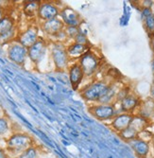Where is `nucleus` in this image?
<instances>
[{"label":"nucleus","instance_id":"9b49d317","mask_svg":"<svg viewBox=\"0 0 154 158\" xmlns=\"http://www.w3.org/2000/svg\"><path fill=\"white\" fill-rule=\"evenodd\" d=\"M42 30L43 31L49 35V36H57L59 33L64 31L65 28V24L62 20V18H54L49 21L42 22L41 24Z\"/></svg>","mask_w":154,"mask_h":158},{"label":"nucleus","instance_id":"f03ea898","mask_svg":"<svg viewBox=\"0 0 154 158\" xmlns=\"http://www.w3.org/2000/svg\"><path fill=\"white\" fill-rule=\"evenodd\" d=\"M17 36L14 19L10 15H5L0 21V42L7 43L16 40Z\"/></svg>","mask_w":154,"mask_h":158},{"label":"nucleus","instance_id":"c85d7f7f","mask_svg":"<svg viewBox=\"0 0 154 158\" xmlns=\"http://www.w3.org/2000/svg\"><path fill=\"white\" fill-rule=\"evenodd\" d=\"M5 9L3 8H0V21H1V19L5 16Z\"/></svg>","mask_w":154,"mask_h":158},{"label":"nucleus","instance_id":"f8f14e48","mask_svg":"<svg viewBox=\"0 0 154 158\" xmlns=\"http://www.w3.org/2000/svg\"><path fill=\"white\" fill-rule=\"evenodd\" d=\"M60 15L62 16L61 18L65 24V27H79L81 23L79 13L69 7L63 8L60 12Z\"/></svg>","mask_w":154,"mask_h":158},{"label":"nucleus","instance_id":"f3484780","mask_svg":"<svg viewBox=\"0 0 154 158\" xmlns=\"http://www.w3.org/2000/svg\"><path fill=\"white\" fill-rule=\"evenodd\" d=\"M83 78H84V73L79 63L73 64L69 66V80L74 90L79 88Z\"/></svg>","mask_w":154,"mask_h":158},{"label":"nucleus","instance_id":"aec40b11","mask_svg":"<svg viewBox=\"0 0 154 158\" xmlns=\"http://www.w3.org/2000/svg\"><path fill=\"white\" fill-rule=\"evenodd\" d=\"M41 3V1H26L23 7V11L25 15L27 17L37 16Z\"/></svg>","mask_w":154,"mask_h":158},{"label":"nucleus","instance_id":"6ab92c4d","mask_svg":"<svg viewBox=\"0 0 154 158\" xmlns=\"http://www.w3.org/2000/svg\"><path fill=\"white\" fill-rule=\"evenodd\" d=\"M150 120L141 117V116H138V114H133V118H132V120L131 122V127L132 129L140 134L142 133L146 130H148V128L150 126Z\"/></svg>","mask_w":154,"mask_h":158},{"label":"nucleus","instance_id":"bb28decb","mask_svg":"<svg viewBox=\"0 0 154 158\" xmlns=\"http://www.w3.org/2000/svg\"><path fill=\"white\" fill-rule=\"evenodd\" d=\"M138 4L140 5V9H152V6L154 5V1L151 0H144V1H139Z\"/></svg>","mask_w":154,"mask_h":158},{"label":"nucleus","instance_id":"a878e982","mask_svg":"<svg viewBox=\"0 0 154 158\" xmlns=\"http://www.w3.org/2000/svg\"><path fill=\"white\" fill-rule=\"evenodd\" d=\"M8 129H9L8 121L5 118H0V135L5 134L8 131Z\"/></svg>","mask_w":154,"mask_h":158},{"label":"nucleus","instance_id":"0eeeda50","mask_svg":"<svg viewBox=\"0 0 154 158\" xmlns=\"http://www.w3.org/2000/svg\"><path fill=\"white\" fill-rule=\"evenodd\" d=\"M47 43L45 39L39 38L35 44L27 49V57L34 64H39L43 60L44 56L47 52Z\"/></svg>","mask_w":154,"mask_h":158},{"label":"nucleus","instance_id":"7c9ffc66","mask_svg":"<svg viewBox=\"0 0 154 158\" xmlns=\"http://www.w3.org/2000/svg\"><path fill=\"white\" fill-rule=\"evenodd\" d=\"M0 158H6V154L2 149H0Z\"/></svg>","mask_w":154,"mask_h":158},{"label":"nucleus","instance_id":"dca6fc26","mask_svg":"<svg viewBox=\"0 0 154 158\" xmlns=\"http://www.w3.org/2000/svg\"><path fill=\"white\" fill-rule=\"evenodd\" d=\"M140 102H141V99H140V98L136 94L130 93L120 102V108L122 113L133 114V112L139 106Z\"/></svg>","mask_w":154,"mask_h":158},{"label":"nucleus","instance_id":"2eb2a0df","mask_svg":"<svg viewBox=\"0 0 154 158\" xmlns=\"http://www.w3.org/2000/svg\"><path fill=\"white\" fill-rule=\"evenodd\" d=\"M128 144L131 146V148L132 149V151L134 152L135 155L138 158H147L148 153H149V150H150V146L149 143L147 141H144L140 138H135L132 141H129Z\"/></svg>","mask_w":154,"mask_h":158},{"label":"nucleus","instance_id":"ddd939ff","mask_svg":"<svg viewBox=\"0 0 154 158\" xmlns=\"http://www.w3.org/2000/svg\"><path fill=\"white\" fill-rule=\"evenodd\" d=\"M132 118H133V114L121 113V114H117V116L113 119V121L111 123V126L115 131H116L119 134L130 127Z\"/></svg>","mask_w":154,"mask_h":158},{"label":"nucleus","instance_id":"cd10ccee","mask_svg":"<svg viewBox=\"0 0 154 158\" xmlns=\"http://www.w3.org/2000/svg\"><path fill=\"white\" fill-rule=\"evenodd\" d=\"M150 46H151V49L154 53V34L150 35Z\"/></svg>","mask_w":154,"mask_h":158},{"label":"nucleus","instance_id":"473e14b6","mask_svg":"<svg viewBox=\"0 0 154 158\" xmlns=\"http://www.w3.org/2000/svg\"><path fill=\"white\" fill-rule=\"evenodd\" d=\"M152 145H153V151H154V137H153V139H152Z\"/></svg>","mask_w":154,"mask_h":158},{"label":"nucleus","instance_id":"423d86ee","mask_svg":"<svg viewBox=\"0 0 154 158\" xmlns=\"http://www.w3.org/2000/svg\"><path fill=\"white\" fill-rule=\"evenodd\" d=\"M39 28L37 26H30L25 30L24 31L20 32L16 38V42L21 44L23 47L29 49L30 47H32L39 39Z\"/></svg>","mask_w":154,"mask_h":158},{"label":"nucleus","instance_id":"4be33fe9","mask_svg":"<svg viewBox=\"0 0 154 158\" xmlns=\"http://www.w3.org/2000/svg\"><path fill=\"white\" fill-rule=\"evenodd\" d=\"M143 22L145 30L149 34V36L154 34V13H151L150 15L143 19Z\"/></svg>","mask_w":154,"mask_h":158},{"label":"nucleus","instance_id":"1a4fd4ad","mask_svg":"<svg viewBox=\"0 0 154 158\" xmlns=\"http://www.w3.org/2000/svg\"><path fill=\"white\" fill-rule=\"evenodd\" d=\"M31 138L24 134L13 135L8 141V147L11 151H26L31 148Z\"/></svg>","mask_w":154,"mask_h":158},{"label":"nucleus","instance_id":"20e7f679","mask_svg":"<svg viewBox=\"0 0 154 158\" xmlns=\"http://www.w3.org/2000/svg\"><path fill=\"white\" fill-rule=\"evenodd\" d=\"M88 112L92 116L100 121L114 119L117 114L114 104H95L88 108Z\"/></svg>","mask_w":154,"mask_h":158},{"label":"nucleus","instance_id":"c756f323","mask_svg":"<svg viewBox=\"0 0 154 158\" xmlns=\"http://www.w3.org/2000/svg\"><path fill=\"white\" fill-rule=\"evenodd\" d=\"M153 100H154V84L151 86V88H150V97Z\"/></svg>","mask_w":154,"mask_h":158},{"label":"nucleus","instance_id":"393cba45","mask_svg":"<svg viewBox=\"0 0 154 158\" xmlns=\"http://www.w3.org/2000/svg\"><path fill=\"white\" fill-rule=\"evenodd\" d=\"M74 40H75V43H78V44H81V45H89V41H88L87 36H86L85 34H83L82 32H79Z\"/></svg>","mask_w":154,"mask_h":158},{"label":"nucleus","instance_id":"5701e85b","mask_svg":"<svg viewBox=\"0 0 154 158\" xmlns=\"http://www.w3.org/2000/svg\"><path fill=\"white\" fill-rule=\"evenodd\" d=\"M64 32H65L67 38L75 39L77 37V35L80 32L79 27H65Z\"/></svg>","mask_w":154,"mask_h":158},{"label":"nucleus","instance_id":"f257e3e1","mask_svg":"<svg viewBox=\"0 0 154 158\" xmlns=\"http://www.w3.org/2000/svg\"><path fill=\"white\" fill-rule=\"evenodd\" d=\"M110 85L103 81H94L80 91V96L86 102H99L110 88Z\"/></svg>","mask_w":154,"mask_h":158},{"label":"nucleus","instance_id":"2f4dec72","mask_svg":"<svg viewBox=\"0 0 154 158\" xmlns=\"http://www.w3.org/2000/svg\"><path fill=\"white\" fill-rule=\"evenodd\" d=\"M151 66H152V70H153V72H154V59H153V61H152Z\"/></svg>","mask_w":154,"mask_h":158},{"label":"nucleus","instance_id":"39448f33","mask_svg":"<svg viewBox=\"0 0 154 158\" xmlns=\"http://www.w3.org/2000/svg\"><path fill=\"white\" fill-rule=\"evenodd\" d=\"M51 57L53 63L58 70H65L68 67L69 64V56L66 51V48H64L62 43H55L51 48Z\"/></svg>","mask_w":154,"mask_h":158},{"label":"nucleus","instance_id":"4468645a","mask_svg":"<svg viewBox=\"0 0 154 158\" xmlns=\"http://www.w3.org/2000/svg\"><path fill=\"white\" fill-rule=\"evenodd\" d=\"M136 110V114L138 116H141L150 121L154 119V100L151 98L141 100Z\"/></svg>","mask_w":154,"mask_h":158},{"label":"nucleus","instance_id":"9d476101","mask_svg":"<svg viewBox=\"0 0 154 158\" xmlns=\"http://www.w3.org/2000/svg\"><path fill=\"white\" fill-rule=\"evenodd\" d=\"M60 12L61 11H60L59 8L56 6L54 3L43 2V3H41V5H40L37 17L42 22H46V21L52 20L54 18H57L58 15L60 14Z\"/></svg>","mask_w":154,"mask_h":158},{"label":"nucleus","instance_id":"412c9836","mask_svg":"<svg viewBox=\"0 0 154 158\" xmlns=\"http://www.w3.org/2000/svg\"><path fill=\"white\" fill-rule=\"evenodd\" d=\"M118 135L123 140H125L127 143L129 141H132V140L137 138V136H138V133L134 130V129H132L131 126L126 129V130H124L123 132L119 133Z\"/></svg>","mask_w":154,"mask_h":158},{"label":"nucleus","instance_id":"b1692460","mask_svg":"<svg viewBox=\"0 0 154 158\" xmlns=\"http://www.w3.org/2000/svg\"><path fill=\"white\" fill-rule=\"evenodd\" d=\"M18 158H37V152L34 148H30L25 151Z\"/></svg>","mask_w":154,"mask_h":158},{"label":"nucleus","instance_id":"7ed1b4c3","mask_svg":"<svg viewBox=\"0 0 154 158\" xmlns=\"http://www.w3.org/2000/svg\"><path fill=\"white\" fill-rule=\"evenodd\" d=\"M79 64L81 66L84 76L90 77L95 74L100 65V59L92 50H89L79 60Z\"/></svg>","mask_w":154,"mask_h":158},{"label":"nucleus","instance_id":"6e6552de","mask_svg":"<svg viewBox=\"0 0 154 158\" xmlns=\"http://www.w3.org/2000/svg\"><path fill=\"white\" fill-rule=\"evenodd\" d=\"M8 56L11 62L16 64L22 65L25 64L27 58V48L23 47L21 44L15 41V43L10 47L8 50Z\"/></svg>","mask_w":154,"mask_h":158},{"label":"nucleus","instance_id":"a211bd4d","mask_svg":"<svg viewBox=\"0 0 154 158\" xmlns=\"http://www.w3.org/2000/svg\"><path fill=\"white\" fill-rule=\"evenodd\" d=\"M89 50H91L89 45H81V44H78V43H74V44H71L66 48V51L69 56V59L79 60L81 57L85 53H87Z\"/></svg>","mask_w":154,"mask_h":158},{"label":"nucleus","instance_id":"72a5a7b5","mask_svg":"<svg viewBox=\"0 0 154 158\" xmlns=\"http://www.w3.org/2000/svg\"><path fill=\"white\" fill-rule=\"evenodd\" d=\"M153 84H154V75H153Z\"/></svg>","mask_w":154,"mask_h":158}]
</instances>
